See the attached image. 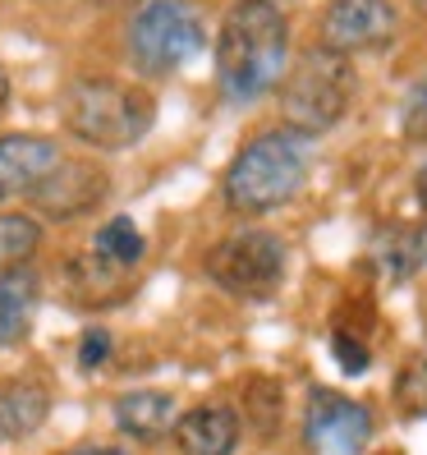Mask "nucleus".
Segmentation results:
<instances>
[{
    "label": "nucleus",
    "mask_w": 427,
    "mask_h": 455,
    "mask_svg": "<svg viewBox=\"0 0 427 455\" xmlns=\"http://www.w3.org/2000/svg\"><path fill=\"white\" fill-rule=\"evenodd\" d=\"M289 65V19L276 0H234L217 28V88L230 106L276 92Z\"/></svg>",
    "instance_id": "obj_1"
},
{
    "label": "nucleus",
    "mask_w": 427,
    "mask_h": 455,
    "mask_svg": "<svg viewBox=\"0 0 427 455\" xmlns=\"http://www.w3.org/2000/svg\"><path fill=\"white\" fill-rule=\"evenodd\" d=\"M312 166V139L295 129H266L249 139L225 166L221 198L234 217H266L281 212L289 198H299Z\"/></svg>",
    "instance_id": "obj_2"
},
{
    "label": "nucleus",
    "mask_w": 427,
    "mask_h": 455,
    "mask_svg": "<svg viewBox=\"0 0 427 455\" xmlns=\"http://www.w3.org/2000/svg\"><path fill=\"white\" fill-rule=\"evenodd\" d=\"M60 120L83 148L129 152L156 124V97L111 74H83L60 92Z\"/></svg>",
    "instance_id": "obj_3"
},
{
    "label": "nucleus",
    "mask_w": 427,
    "mask_h": 455,
    "mask_svg": "<svg viewBox=\"0 0 427 455\" xmlns=\"http://www.w3.org/2000/svg\"><path fill=\"white\" fill-rule=\"evenodd\" d=\"M354 92H359L354 60L336 56L327 46H308L276 84L281 120H285V129L304 133V139H322V133H331L350 116Z\"/></svg>",
    "instance_id": "obj_4"
},
{
    "label": "nucleus",
    "mask_w": 427,
    "mask_h": 455,
    "mask_svg": "<svg viewBox=\"0 0 427 455\" xmlns=\"http://www.w3.org/2000/svg\"><path fill=\"white\" fill-rule=\"evenodd\" d=\"M129 60L147 78H170L207 46V14L198 0H143L129 19Z\"/></svg>",
    "instance_id": "obj_5"
},
{
    "label": "nucleus",
    "mask_w": 427,
    "mask_h": 455,
    "mask_svg": "<svg viewBox=\"0 0 427 455\" xmlns=\"http://www.w3.org/2000/svg\"><path fill=\"white\" fill-rule=\"evenodd\" d=\"M285 239L272 235V230H239V235H225L221 244H211V253L202 258L207 267V281L234 294V299H272L285 281Z\"/></svg>",
    "instance_id": "obj_6"
},
{
    "label": "nucleus",
    "mask_w": 427,
    "mask_h": 455,
    "mask_svg": "<svg viewBox=\"0 0 427 455\" xmlns=\"http://www.w3.org/2000/svg\"><path fill=\"white\" fill-rule=\"evenodd\" d=\"M304 442L312 455H363L372 442V410L331 387H312L304 405Z\"/></svg>",
    "instance_id": "obj_7"
},
{
    "label": "nucleus",
    "mask_w": 427,
    "mask_h": 455,
    "mask_svg": "<svg viewBox=\"0 0 427 455\" xmlns=\"http://www.w3.org/2000/svg\"><path fill=\"white\" fill-rule=\"evenodd\" d=\"M28 198L46 221H78L111 198V175L97 162H65L60 156L56 171H51Z\"/></svg>",
    "instance_id": "obj_8"
},
{
    "label": "nucleus",
    "mask_w": 427,
    "mask_h": 455,
    "mask_svg": "<svg viewBox=\"0 0 427 455\" xmlns=\"http://www.w3.org/2000/svg\"><path fill=\"white\" fill-rule=\"evenodd\" d=\"M395 37V5L391 0H331L322 14V42L336 56L377 51Z\"/></svg>",
    "instance_id": "obj_9"
},
{
    "label": "nucleus",
    "mask_w": 427,
    "mask_h": 455,
    "mask_svg": "<svg viewBox=\"0 0 427 455\" xmlns=\"http://www.w3.org/2000/svg\"><path fill=\"white\" fill-rule=\"evenodd\" d=\"M60 143L46 133H5L0 139V203L28 198L37 184L56 171Z\"/></svg>",
    "instance_id": "obj_10"
},
{
    "label": "nucleus",
    "mask_w": 427,
    "mask_h": 455,
    "mask_svg": "<svg viewBox=\"0 0 427 455\" xmlns=\"http://www.w3.org/2000/svg\"><path fill=\"white\" fill-rule=\"evenodd\" d=\"M65 294L74 308H88V313H101V308H115L133 294V272L124 267L97 258L92 249L88 253H74L65 262Z\"/></svg>",
    "instance_id": "obj_11"
},
{
    "label": "nucleus",
    "mask_w": 427,
    "mask_h": 455,
    "mask_svg": "<svg viewBox=\"0 0 427 455\" xmlns=\"http://www.w3.org/2000/svg\"><path fill=\"white\" fill-rule=\"evenodd\" d=\"M175 446L184 455H234L239 446V414L230 405H194L175 419Z\"/></svg>",
    "instance_id": "obj_12"
},
{
    "label": "nucleus",
    "mask_w": 427,
    "mask_h": 455,
    "mask_svg": "<svg viewBox=\"0 0 427 455\" xmlns=\"http://www.w3.org/2000/svg\"><path fill=\"white\" fill-rule=\"evenodd\" d=\"M372 267L391 285H409L427 267V226L423 221H395L372 239Z\"/></svg>",
    "instance_id": "obj_13"
},
{
    "label": "nucleus",
    "mask_w": 427,
    "mask_h": 455,
    "mask_svg": "<svg viewBox=\"0 0 427 455\" xmlns=\"http://www.w3.org/2000/svg\"><path fill=\"white\" fill-rule=\"evenodd\" d=\"M175 395L170 391H156V387H138V391H124L115 400V427L129 442H162L170 427H175Z\"/></svg>",
    "instance_id": "obj_14"
},
{
    "label": "nucleus",
    "mask_w": 427,
    "mask_h": 455,
    "mask_svg": "<svg viewBox=\"0 0 427 455\" xmlns=\"http://www.w3.org/2000/svg\"><path fill=\"white\" fill-rule=\"evenodd\" d=\"M51 414V391L37 378H0V437H33Z\"/></svg>",
    "instance_id": "obj_15"
},
{
    "label": "nucleus",
    "mask_w": 427,
    "mask_h": 455,
    "mask_svg": "<svg viewBox=\"0 0 427 455\" xmlns=\"http://www.w3.org/2000/svg\"><path fill=\"white\" fill-rule=\"evenodd\" d=\"M37 299H42V276L37 272L23 267V272L0 276V350H10V345H19L28 336Z\"/></svg>",
    "instance_id": "obj_16"
},
{
    "label": "nucleus",
    "mask_w": 427,
    "mask_h": 455,
    "mask_svg": "<svg viewBox=\"0 0 427 455\" xmlns=\"http://www.w3.org/2000/svg\"><path fill=\"white\" fill-rule=\"evenodd\" d=\"M37 249H42V221L23 217V212H5L0 217V276L23 272Z\"/></svg>",
    "instance_id": "obj_17"
},
{
    "label": "nucleus",
    "mask_w": 427,
    "mask_h": 455,
    "mask_svg": "<svg viewBox=\"0 0 427 455\" xmlns=\"http://www.w3.org/2000/svg\"><path fill=\"white\" fill-rule=\"evenodd\" d=\"M92 253L106 258V262H115V267H124V272H133V267L143 262V253H147V239H143V230L133 226L129 217H111L92 235Z\"/></svg>",
    "instance_id": "obj_18"
},
{
    "label": "nucleus",
    "mask_w": 427,
    "mask_h": 455,
    "mask_svg": "<svg viewBox=\"0 0 427 455\" xmlns=\"http://www.w3.org/2000/svg\"><path fill=\"white\" fill-rule=\"evenodd\" d=\"M395 405L405 410L409 419H427V355H414L405 368H399Z\"/></svg>",
    "instance_id": "obj_19"
},
{
    "label": "nucleus",
    "mask_w": 427,
    "mask_h": 455,
    "mask_svg": "<svg viewBox=\"0 0 427 455\" xmlns=\"http://www.w3.org/2000/svg\"><path fill=\"white\" fill-rule=\"evenodd\" d=\"M399 133H405L409 143H427V69L405 92V106H399Z\"/></svg>",
    "instance_id": "obj_20"
},
{
    "label": "nucleus",
    "mask_w": 427,
    "mask_h": 455,
    "mask_svg": "<svg viewBox=\"0 0 427 455\" xmlns=\"http://www.w3.org/2000/svg\"><path fill=\"white\" fill-rule=\"evenodd\" d=\"M331 355L340 363V372H350V378H363V372L372 368V355H368V345L350 331H331Z\"/></svg>",
    "instance_id": "obj_21"
},
{
    "label": "nucleus",
    "mask_w": 427,
    "mask_h": 455,
    "mask_svg": "<svg viewBox=\"0 0 427 455\" xmlns=\"http://www.w3.org/2000/svg\"><path fill=\"white\" fill-rule=\"evenodd\" d=\"M111 350H115V340L106 327H83V336H78V368L83 372H97L111 363Z\"/></svg>",
    "instance_id": "obj_22"
},
{
    "label": "nucleus",
    "mask_w": 427,
    "mask_h": 455,
    "mask_svg": "<svg viewBox=\"0 0 427 455\" xmlns=\"http://www.w3.org/2000/svg\"><path fill=\"white\" fill-rule=\"evenodd\" d=\"M69 455H124V451H115V446H97V442H92V446H74Z\"/></svg>",
    "instance_id": "obj_23"
},
{
    "label": "nucleus",
    "mask_w": 427,
    "mask_h": 455,
    "mask_svg": "<svg viewBox=\"0 0 427 455\" xmlns=\"http://www.w3.org/2000/svg\"><path fill=\"white\" fill-rule=\"evenodd\" d=\"M414 189H418V203H423V212H427V162L418 166V180H414Z\"/></svg>",
    "instance_id": "obj_24"
},
{
    "label": "nucleus",
    "mask_w": 427,
    "mask_h": 455,
    "mask_svg": "<svg viewBox=\"0 0 427 455\" xmlns=\"http://www.w3.org/2000/svg\"><path fill=\"white\" fill-rule=\"evenodd\" d=\"M10 106V74H5V65H0V111Z\"/></svg>",
    "instance_id": "obj_25"
},
{
    "label": "nucleus",
    "mask_w": 427,
    "mask_h": 455,
    "mask_svg": "<svg viewBox=\"0 0 427 455\" xmlns=\"http://www.w3.org/2000/svg\"><path fill=\"white\" fill-rule=\"evenodd\" d=\"M414 5H418V14H423V19H427V0H414Z\"/></svg>",
    "instance_id": "obj_26"
},
{
    "label": "nucleus",
    "mask_w": 427,
    "mask_h": 455,
    "mask_svg": "<svg viewBox=\"0 0 427 455\" xmlns=\"http://www.w3.org/2000/svg\"><path fill=\"white\" fill-rule=\"evenodd\" d=\"M276 5H281V0H276Z\"/></svg>",
    "instance_id": "obj_27"
}]
</instances>
